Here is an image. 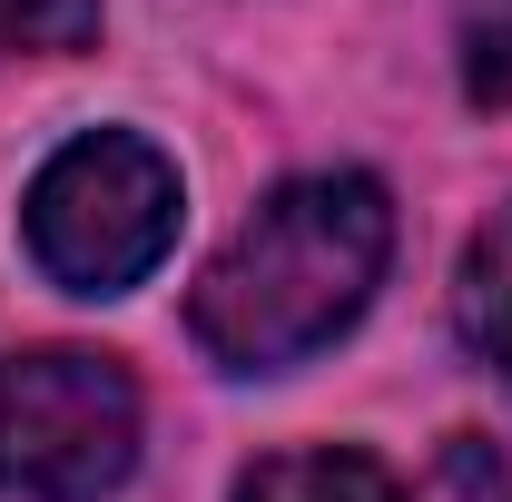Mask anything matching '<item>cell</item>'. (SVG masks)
I'll use <instances>...</instances> for the list:
<instances>
[{
    "mask_svg": "<svg viewBox=\"0 0 512 502\" xmlns=\"http://www.w3.org/2000/svg\"><path fill=\"white\" fill-rule=\"evenodd\" d=\"M384 256H394V207L375 178L355 168L286 178L197 276L188 335L227 375H286L365 315Z\"/></svg>",
    "mask_w": 512,
    "mask_h": 502,
    "instance_id": "6da1fadb",
    "label": "cell"
},
{
    "mask_svg": "<svg viewBox=\"0 0 512 502\" xmlns=\"http://www.w3.org/2000/svg\"><path fill=\"white\" fill-rule=\"evenodd\" d=\"M20 227L69 296H128L178 237V168L128 128H89L30 178Z\"/></svg>",
    "mask_w": 512,
    "mask_h": 502,
    "instance_id": "7a4b0ae2",
    "label": "cell"
},
{
    "mask_svg": "<svg viewBox=\"0 0 512 502\" xmlns=\"http://www.w3.org/2000/svg\"><path fill=\"white\" fill-rule=\"evenodd\" d=\"M138 463V384L99 345H40L0 375V493L99 502Z\"/></svg>",
    "mask_w": 512,
    "mask_h": 502,
    "instance_id": "3957f363",
    "label": "cell"
},
{
    "mask_svg": "<svg viewBox=\"0 0 512 502\" xmlns=\"http://www.w3.org/2000/svg\"><path fill=\"white\" fill-rule=\"evenodd\" d=\"M453 325H463V345L512 384V207L463 247V276H453Z\"/></svg>",
    "mask_w": 512,
    "mask_h": 502,
    "instance_id": "277c9868",
    "label": "cell"
},
{
    "mask_svg": "<svg viewBox=\"0 0 512 502\" xmlns=\"http://www.w3.org/2000/svg\"><path fill=\"white\" fill-rule=\"evenodd\" d=\"M237 502H404V493L365 453H276L237 483Z\"/></svg>",
    "mask_w": 512,
    "mask_h": 502,
    "instance_id": "5b68a950",
    "label": "cell"
},
{
    "mask_svg": "<svg viewBox=\"0 0 512 502\" xmlns=\"http://www.w3.org/2000/svg\"><path fill=\"white\" fill-rule=\"evenodd\" d=\"M99 40V0H0V60H60Z\"/></svg>",
    "mask_w": 512,
    "mask_h": 502,
    "instance_id": "8992f818",
    "label": "cell"
},
{
    "mask_svg": "<svg viewBox=\"0 0 512 502\" xmlns=\"http://www.w3.org/2000/svg\"><path fill=\"white\" fill-rule=\"evenodd\" d=\"M463 89L512 109V0H463Z\"/></svg>",
    "mask_w": 512,
    "mask_h": 502,
    "instance_id": "52a82bcc",
    "label": "cell"
},
{
    "mask_svg": "<svg viewBox=\"0 0 512 502\" xmlns=\"http://www.w3.org/2000/svg\"><path fill=\"white\" fill-rule=\"evenodd\" d=\"M424 502H512L503 453H493L483 434H453V443H444V463L424 473Z\"/></svg>",
    "mask_w": 512,
    "mask_h": 502,
    "instance_id": "ba28073f",
    "label": "cell"
}]
</instances>
